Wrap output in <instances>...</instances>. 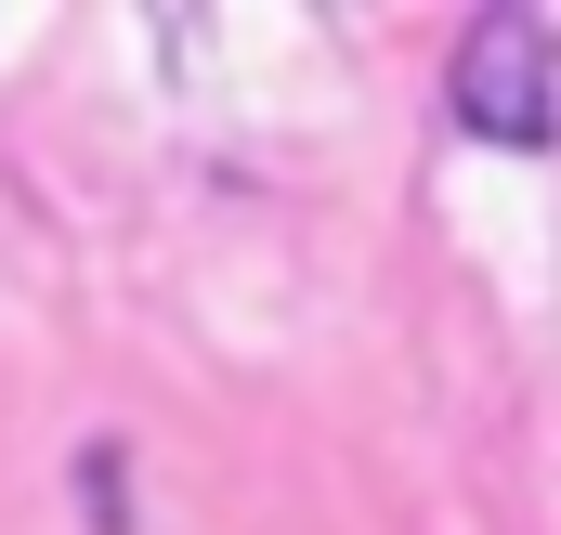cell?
<instances>
[{
    "label": "cell",
    "mask_w": 561,
    "mask_h": 535,
    "mask_svg": "<svg viewBox=\"0 0 561 535\" xmlns=\"http://www.w3.org/2000/svg\"><path fill=\"white\" fill-rule=\"evenodd\" d=\"M444 105H457L470 144H523V157H536V144L561 132V39H549V13H470Z\"/></svg>",
    "instance_id": "6da1fadb"
}]
</instances>
